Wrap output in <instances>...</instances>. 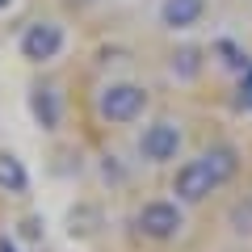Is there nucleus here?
<instances>
[{
    "label": "nucleus",
    "mask_w": 252,
    "mask_h": 252,
    "mask_svg": "<svg viewBox=\"0 0 252 252\" xmlns=\"http://www.w3.org/2000/svg\"><path fill=\"white\" fill-rule=\"evenodd\" d=\"M147 105V93L139 89V84H105L97 97V114L105 118V122H130V118H139Z\"/></svg>",
    "instance_id": "obj_1"
},
{
    "label": "nucleus",
    "mask_w": 252,
    "mask_h": 252,
    "mask_svg": "<svg viewBox=\"0 0 252 252\" xmlns=\"http://www.w3.org/2000/svg\"><path fill=\"white\" fill-rule=\"evenodd\" d=\"M59 51H63V26H55V21H34L21 38V55L30 63H46Z\"/></svg>",
    "instance_id": "obj_2"
},
{
    "label": "nucleus",
    "mask_w": 252,
    "mask_h": 252,
    "mask_svg": "<svg viewBox=\"0 0 252 252\" xmlns=\"http://www.w3.org/2000/svg\"><path fill=\"white\" fill-rule=\"evenodd\" d=\"M181 227H185V219H181V210L172 202H147L139 210V231L152 235V240H172Z\"/></svg>",
    "instance_id": "obj_3"
},
{
    "label": "nucleus",
    "mask_w": 252,
    "mask_h": 252,
    "mask_svg": "<svg viewBox=\"0 0 252 252\" xmlns=\"http://www.w3.org/2000/svg\"><path fill=\"white\" fill-rule=\"evenodd\" d=\"M177 147H181V130L172 122H152L143 130V139H139V152H143V160H152V164L172 160Z\"/></svg>",
    "instance_id": "obj_4"
},
{
    "label": "nucleus",
    "mask_w": 252,
    "mask_h": 252,
    "mask_svg": "<svg viewBox=\"0 0 252 252\" xmlns=\"http://www.w3.org/2000/svg\"><path fill=\"white\" fill-rule=\"evenodd\" d=\"M210 189H219V177L210 172V164L202 160H189L185 168L177 172V198H185V202H202L210 193Z\"/></svg>",
    "instance_id": "obj_5"
},
{
    "label": "nucleus",
    "mask_w": 252,
    "mask_h": 252,
    "mask_svg": "<svg viewBox=\"0 0 252 252\" xmlns=\"http://www.w3.org/2000/svg\"><path fill=\"white\" fill-rule=\"evenodd\" d=\"M202 13H206V0H164L160 21L168 30H189L202 21Z\"/></svg>",
    "instance_id": "obj_6"
},
{
    "label": "nucleus",
    "mask_w": 252,
    "mask_h": 252,
    "mask_svg": "<svg viewBox=\"0 0 252 252\" xmlns=\"http://www.w3.org/2000/svg\"><path fill=\"white\" fill-rule=\"evenodd\" d=\"M30 109H34V118H38V126H42V130H55V126H59V118H63L55 84H38V89L30 93Z\"/></svg>",
    "instance_id": "obj_7"
},
{
    "label": "nucleus",
    "mask_w": 252,
    "mask_h": 252,
    "mask_svg": "<svg viewBox=\"0 0 252 252\" xmlns=\"http://www.w3.org/2000/svg\"><path fill=\"white\" fill-rule=\"evenodd\" d=\"M30 177L21 168V160L13 152H0V189H9V193H26Z\"/></svg>",
    "instance_id": "obj_8"
},
{
    "label": "nucleus",
    "mask_w": 252,
    "mask_h": 252,
    "mask_svg": "<svg viewBox=\"0 0 252 252\" xmlns=\"http://www.w3.org/2000/svg\"><path fill=\"white\" fill-rule=\"evenodd\" d=\"M202 160L210 164V172L219 177V185H223V181H231L235 168H240V160H235L231 147H210V152H202Z\"/></svg>",
    "instance_id": "obj_9"
},
{
    "label": "nucleus",
    "mask_w": 252,
    "mask_h": 252,
    "mask_svg": "<svg viewBox=\"0 0 252 252\" xmlns=\"http://www.w3.org/2000/svg\"><path fill=\"white\" fill-rule=\"evenodd\" d=\"M198 72H202V51H198V46H181V51L172 55V76L193 80Z\"/></svg>",
    "instance_id": "obj_10"
},
{
    "label": "nucleus",
    "mask_w": 252,
    "mask_h": 252,
    "mask_svg": "<svg viewBox=\"0 0 252 252\" xmlns=\"http://www.w3.org/2000/svg\"><path fill=\"white\" fill-rule=\"evenodd\" d=\"M219 55H227V59H223V63H227V67H248V59H244V55H240V51H235V46H231V42H219Z\"/></svg>",
    "instance_id": "obj_11"
},
{
    "label": "nucleus",
    "mask_w": 252,
    "mask_h": 252,
    "mask_svg": "<svg viewBox=\"0 0 252 252\" xmlns=\"http://www.w3.org/2000/svg\"><path fill=\"white\" fill-rule=\"evenodd\" d=\"M231 219H235V227H240V231H252V206H240Z\"/></svg>",
    "instance_id": "obj_12"
},
{
    "label": "nucleus",
    "mask_w": 252,
    "mask_h": 252,
    "mask_svg": "<svg viewBox=\"0 0 252 252\" xmlns=\"http://www.w3.org/2000/svg\"><path fill=\"white\" fill-rule=\"evenodd\" d=\"M240 93H244V105L252 109V67H244V89Z\"/></svg>",
    "instance_id": "obj_13"
},
{
    "label": "nucleus",
    "mask_w": 252,
    "mask_h": 252,
    "mask_svg": "<svg viewBox=\"0 0 252 252\" xmlns=\"http://www.w3.org/2000/svg\"><path fill=\"white\" fill-rule=\"evenodd\" d=\"M0 252H17V248H13V244H9V240H0Z\"/></svg>",
    "instance_id": "obj_14"
},
{
    "label": "nucleus",
    "mask_w": 252,
    "mask_h": 252,
    "mask_svg": "<svg viewBox=\"0 0 252 252\" xmlns=\"http://www.w3.org/2000/svg\"><path fill=\"white\" fill-rule=\"evenodd\" d=\"M0 9H9V0H0Z\"/></svg>",
    "instance_id": "obj_15"
}]
</instances>
